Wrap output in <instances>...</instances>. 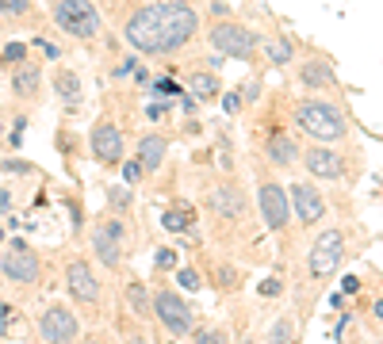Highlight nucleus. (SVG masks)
Instances as JSON below:
<instances>
[{"label":"nucleus","instance_id":"nucleus-13","mask_svg":"<svg viewBox=\"0 0 383 344\" xmlns=\"http://www.w3.org/2000/svg\"><path fill=\"white\" fill-rule=\"evenodd\" d=\"M307 161V172L319 180H341V172H345V165H341V157L333 150H326V145H311V150L303 153Z\"/></svg>","mask_w":383,"mask_h":344},{"label":"nucleus","instance_id":"nucleus-40","mask_svg":"<svg viewBox=\"0 0 383 344\" xmlns=\"http://www.w3.org/2000/svg\"><path fill=\"white\" fill-rule=\"evenodd\" d=\"M108 229L119 237V241H127V229H123V222H108Z\"/></svg>","mask_w":383,"mask_h":344},{"label":"nucleus","instance_id":"nucleus-16","mask_svg":"<svg viewBox=\"0 0 383 344\" xmlns=\"http://www.w3.org/2000/svg\"><path fill=\"white\" fill-rule=\"evenodd\" d=\"M39 85H43V73H39V65H35V62H23L20 69H15V77H12V92L23 96V100H31V96L39 92Z\"/></svg>","mask_w":383,"mask_h":344},{"label":"nucleus","instance_id":"nucleus-3","mask_svg":"<svg viewBox=\"0 0 383 344\" xmlns=\"http://www.w3.org/2000/svg\"><path fill=\"white\" fill-rule=\"evenodd\" d=\"M295 122L303 127V134L319 138V142H337V138H345V115L337 108H330V103H303V108L295 111Z\"/></svg>","mask_w":383,"mask_h":344},{"label":"nucleus","instance_id":"nucleus-2","mask_svg":"<svg viewBox=\"0 0 383 344\" xmlns=\"http://www.w3.org/2000/svg\"><path fill=\"white\" fill-rule=\"evenodd\" d=\"M54 23L73 38L100 35V12H96L92 0H54Z\"/></svg>","mask_w":383,"mask_h":344},{"label":"nucleus","instance_id":"nucleus-43","mask_svg":"<svg viewBox=\"0 0 383 344\" xmlns=\"http://www.w3.org/2000/svg\"><path fill=\"white\" fill-rule=\"evenodd\" d=\"M0 241H4V229H0Z\"/></svg>","mask_w":383,"mask_h":344},{"label":"nucleus","instance_id":"nucleus-31","mask_svg":"<svg viewBox=\"0 0 383 344\" xmlns=\"http://www.w3.org/2000/svg\"><path fill=\"white\" fill-rule=\"evenodd\" d=\"M8 325H12V306H8V302H0V337L8 333Z\"/></svg>","mask_w":383,"mask_h":344},{"label":"nucleus","instance_id":"nucleus-14","mask_svg":"<svg viewBox=\"0 0 383 344\" xmlns=\"http://www.w3.org/2000/svg\"><path fill=\"white\" fill-rule=\"evenodd\" d=\"M207 203L215 207V215H223V218H242V215H246V195H242L234 184H218V187H211Z\"/></svg>","mask_w":383,"mask_h":344},{"label":"nucleus","instance_id":"nucleus-37","mask_svg":"<svg viewBox=\"0 0 383 344\" xmlns=\"http://www.w3.org/2000/svg\"><path fill=\"white\" fill-rule=\"evenodd\" d=\"M195 341H203V344H207V341H223V333H215V329H200V333H195Z\"/></svg>","mask_w":383,"mask_h":344},{"label":"nucleus","instance_id":"nucleus-32","mask_svg":"<svg viewBox=\"0 0 383 344\" xmlns=\"http://www.w3.org/2000/svg\"><path fill=\"white\" fill-rule=\"evenodd\" d=\"M223 108L230 111V115H238V111H242V92H230V96L223 100Z\"/></svg>","mask_w":383,"mask_h":344},{"label":"nucleus","instance_id":"nucleus-21","mask_svg":"<svg viewBox=\"0 0 383 344\" xmlns=\"http://www.w3.org/2000/svg\"><path fill=\"white\" fill-rule=\"evenodd\" d=\"M188 88H192V96L195 100H215L218 96V77L215 73H192V80H188Z\"/></svg>","mask_w":383,"mask_h":344},{"label":"nucleus","instance_id":"nucleus-7","mask_svg":"<svg viewBox=\"0 0 383 344\" xmlns=\"http://www.w3.org/2000/svg\"><path fill=\"white\" fill-rule=\"evenodd\" d=\"M257 199H260V215H265L268 229H276V234H280V229L291 222L288 187H280L276 180H265V184H260V192H257Z\"/></svg>","mask_w":383,"mask_h":344},{"label":"nucleus","instance_id":"nucleus-24","mask_svg":"<svg viewBox=\"0 0 383 344\" xmlns=\"http://www.w3.org/2000/svg\"><path fill=\"white\" fill-rule=\"evenodd\" d=\"M265 50H268V57H272V65H288L291 62V43L288 38H272Z\"/></svg>","mask_w":383,"mask_h":344},{"label":"nucleus","instance_id":"nucleus-15","mask_svg":"<svg viewBox=\"0 0 383 344\" xmlns=\"http://www.w3.org/2000/svg\"><path fill=\"white\" fill-rule=\"evenodd\" d=\"M92 249H96V257H100L104 268H119V249H123V241H119L108 226L92 229Z\"/></svg>","mask_w":383,"mask_h":344},{"label":"nucleus","instance_id":"nucleus-18","mask_svg":"<svg viewBox=\"0 0 383 344\" xmlns=\"http://www.w3.org/2000/svg\"><path fill=\"white\" fill-rule=\"evenodd\" d=\"M295 157H299V150H295V142H291L288 134H272V138H268V161H272V165L288 169Z\"/></svg>","mask_w":383,"mask_h":344},{"label":"nucleus","instance_id":"nucleus-36","mask_svg":"<svg viewBox=\"0 0 383 344\" xmlns=\"http://www.w3.org/2000/svg\"><path fill=\"white\" fill-rule=\"evenodd\" d=\"M218 275H223V280H218L223 287H234V283H238V272H234V268H218Z\"/></svg>","mask_w":383,"mask_h":344},{"label":"nucleus","instance_id":"nucleus-10","mask_svg":"<svg viewBox=\"0 0 383 344\" xmlns=\"http://www.w3.org/2000/svg\"><path fill=\"white\" fill-rule=\"evenodd\" d=\"M92 157L100 161V165H123V134H119V127L116 122H108V119H100L92 127Z\"/></svg>","mask_w":383,"mask_h":344},{"label":"nucleus","instance_id":"nucleus-39","mask_svg":"<svg viewBox=\"0 0 383 344\" xmlns=\"http://www.w3.org/2000/svg\"><path fill=\"white\" fill-rule=\"evenodd\" d=\"M341 287H345V291L353 294V291H361V280H356V275H345V283H341Z\"/></svg>","mask_w":383,"mask_h":344},{"label":"nucleus","instance_id":"nucleus-5","mask_svg":"<svg viewBox=\"0 0 383 344\" xmlns=\"http://www.w3.org/2000/svg\"><path fill=\"white\" fill-rule=\"evenodd\" d=\"M211 50H218L223 57H253V50L260 46V35L242 23H215L207 35Z\"/></svg>","mask_w":383,"mask_h":344},{"label":"nucleus","instance_id":"nucleus-41","mask_svg":"<svg viewBox=\"0 0 383 344\" xmlns=\"http://www.w3.org/2000/svg\"><path fill=\"white\" fill-rule=\"evenodd\" d=\"M8 207H12V195H8V192H0V210H8Z\"/></svg>","mask_w":383,"mask_h":344},{"label":"nucleus","instance_id":"nucleus-28","mask_svg":"<svg viewBox=\"0 0 383 344\" xmlns=\"http://www.w3.org/2000/svg\"><path fill=\"white\" fill-rule=\"evenodd\" d=\"M108 203L111 207H130V187H108Z\"/></svg>","mask_w":383,"mask_h":344},{"label":"nucleus","instance_id":"nucleus-1","mask_svg":"<svg viewBox=\"0 0 383 344\" xmlns=\"http://www.w3.org/2000/svg\"><path fill=\"white\" fill-rule=\"evenodd\" d=\"M200 35V15L184 0H161V4H142L127 20L123 38L138 54H176Z\"/></svg>","mask_w":383,"mask_h":344},{"label":"nucleus","instance_id":"nucleus-42","mask_svg":"<svg viewBox=\"0 0 383 344\" xmlns=\"http://www.w3.org/2000/svg\"><path fill=\"white\" fill-rule=\"evenodd\" d=\"M372 314H376V317H379V322H383V299L376 302V306H372Z\"/></svg>","mask_w":383,"mask_h":344},{"label":"nucleus","instance_id":"nucleus-9","mask_svg":"<svg viewBox=\"0 0 383 344\" xmlns=\"http://www.w3.org/2000/svg\"><path fill=\"white\" fill-rule=\"evenodd\" d=\"M39 333H43V341L62 344V341H77L81 325H77V317H73V310H69V306L54 302V306H46V310H43V317H39Z\"/></svg>","mask_w":383,"mask_h":344},{"label":"nucleus","instance_id":"nucleus-38","mask_svg":"<svg viewBox=\"0 0 383 344\" xmlns=\"http://www.w3.org/2000/svg\"><path fill=\"white\" fill-rule=\"evenodd\" d=\"M8 172H31V165H23V161H4Z\"/></svg>","mask_w":383,"mask_h":344},{"label":"nucleus","instance_id":"nucleus-29","mask_svg":"<svg viewBox=\"0 0 383 344\" xmlns=\"http://www.w3.org/2000/svg\"><path fill=\"white\" fill-rule=\"evenodd\" d=\"M268 341H291V325L288 322H276L272 329H268Z\"/></svg>","mask_w":383,"mask_h":344},{"label":"nucleus","instance_id":"nucleus-35","mask_svg":"<svg viewBox=\"0 0 383 344\" xmlns=\"http://www.w3.org/2000/svg\"><path fill=\"white\" fill-rule=\"evenodd\" d=\"M153 88H158V92H165V96H184L181 88L173 85V80H158V85H153Z\"/></svg>","mask_w":383,"mask_h":344},{"label":"nucleus","instance_id":"nucleus-25","mask_svg":"<svg viewBox=\"0 0 383 344\" xmlns=\"http://www.w3.org/2000/svg\"><path fill=\"white\" fill-rule=\"evenodd\" d=\"M176 283L184 287V291H200V272H195V268H181V272H176Z\"/></svg>","mask_w":383,"mask_h":344},{"label":"nucleus","instance_id":"nucleus-4","mask_svg":"<svg viewBox=\"0 0 383 344\" xmlns=\"http://www.w3.org/2000/svg\"><path fill=\"white\" fill-rule=\"evenodd\" d=\"M153 314H158V322L165 325L173 337H188V333L195 329V306L184 302L176 291H158L153 294Z\"/></svg>","mask_w":383,"mask_h":344},{"label":"nucleus","instance_id":"nucleus-27","mask_svg":"<svg viewBox=\"0 0 383 344\" xmlns=\"http://www.w3.org/2000/svg\"><path fill=\"white\" fill-rule=\"evenodd\" d=\"M142 172L146 169H142V161H138V157L134 161H123V180H127V184H138V180H142Z\"/></svg>","mask_w":383,"mask_h":344},{"label":"nucleus","instance_id":"nucleus-34","mask_svg":"<svg viewBox=\"0 0 383 344\" xmlns=\"http://www.w3.org/2000/svg\"><path fill=\"white\" fill-rule=\"evenodd\" d=\"M173 264H176V252L173 249H161L158 252V268H173Z\"/></svg>","mask_w":383,"mask_h":344},{"label":"nucleus","instance_id":"nucleus-23","mask_svg":"<svg viewBox=\"0 0 383 344\" xmlns=\"http://www.w3.org/2000/svg\"><path fill=\"white\" fill-rule=\"evenodd\" d=\"M192 222H195L192 210H165V218H161V226H165L169 234H184Z\"/></svg>","mask_w":383,"mask_h":344},{"label":"nucleus","instance_id":"nucleus-12","mask_svg":"<svg viewBox=\"0 0 383 344\" xmlns=\"http://www.w3.org/2000/svg\"><path fill=\"white\" fill-rule=\"evenodd\" d=\"M288 199H291V210H295V218H299L303 226L322 222L326 203H322L319 187H311V184H291V187H288Z\"/></svg>","mask_w":383,"mask_h":344},{"label":"nucleus","instance_id":"nucleus-17","mask_svg":"<svg viewBox=\"0 0 383 344\" xmlns=\"http://www.w3.org/2000/svg\"><path fill=\"white\" fill-rule=\"evenodd\" d=\"M165 153H169V142L161 134H146L142 142H138V161H142V169H161Z\"/></svg>","mask_w":383,"mask_h":344},{"label":"nucleus","instance_id":"nucleus-8","mask_svg":"<svg viewBox=\"0 0 383 344\" xmlns=\"http://www.w3.org/2000/svg\"><path fill=\"white\" fill-rule=\"evenodd\" d=\"M0 272H4V280H12V283H35L39 280V257H35V249H31V245H23V241H15L12 249L0 257Z\"/></svg>","mask_w":383,"mask_h":344},{"label":"nucleus","instance_id":"nucleus-22","mask_svg":"<svg viewBox=\"0 0 383 344\" xmlns=\"http://www.w3.org/2000/svg\"><path fill=\"white\" fill-rule=\"evenodd\" d=\"M127 302H130V310H134L138 317H153V299L146 294V287L142 283H127Z\"/></svg>","mask_w":383,"mask_h":344},{"label":"nucleus","instance_id":"nucleus-26","mask_svg":"<svg viewBox=\"0 0 383 344\" xmlns=\"http://www.w3.org/2000/svg\"><path fill=\"white\" fill-rule=\"evenodd\" d=\"M31 8V0H0V15H23Z\"/></svg>","mask_w":383,"mask_h":344},{"label":"nucleus","instance_id":"nucleus-30","mask_svg":"<svg viewBox=\"0 0 383 344\" xmlns=\"http://www.w3.org/2000/svg\"><path fill=\"white\" fill-rule=\"evenodd\" d=\"M23 57H27V46H23V43H12L4 50V62H23Z\"/></svg>","mask_w":383,"mask_h":344},{"label":"nucleus","instance_id":"nucleus-33","mask_svg":"<svg viewBox=\"0 0 383 344\" xmlns=\"http://www.w3.org/2000/svg\"><path fill=\"white\" fill-rule=\"evenodd\" d=\"M280 291H284V283L276 280V275H272V280H265V283H260V294H265V299H268V294H280Z\"/></svg>","mask_w":383,"mask_h":344},{"label":"nucleus","instance_id":"nucleus-19","mask_svg":"<svg viewBox=\"0 0 383 344\" xmlns=\"http://www.w3.org/2000/svg\"><path fill=\"white\" fill-rule=\"evenodd\" d=\"M299 80H303L307 88H330L337 77H333V69L326 62H307L303 69H299Z\"/></svg>","mask_w":383,"mask_h":344},{"label":"nucleus","instance_id":"nucleus-20","mask_svg":"<svg viewBox=\"0 0 383 344\" xmlns=\"http://www.w3.org/2000/svg\"><path fill=\"white\" fill-rule=\"evenodd\" d=\"M54 92H58L65 103H81V77L73 69H58L54 73Z\"/></svg>","mask_w":383,"mask_h":344},{"label":"nucleus","instance_id":"nucleus-11","mask_svg":"<svg viewBox=\"0 0 383 344\" xmlns=\"http://www.w3.org/2000/svg\"><path fill=\"white\" fill-rule=\"evenodd\" d=\"M65 287H69V294L77 302H85V306H96V302H100V280L92 275V268H88L85 260H69V268H65Z\"/></svg>","mask_w":383,"mask_h":344},{"label":"nucleus","instance_id":"nucleus-6","mask_svg":"<svg viewBox=\"0 0 383 344\" xmlns=\"http://www.w3.org/2000/svg\"><path fill=\"white\" fill-rule=\"evenodd\" d=\"M341 257H345V234L341 229H326L319 234V241L311 245V257H307V268H311V275H333L341 264Z\"/></svg>","mask_w":383,"mask_h":344}]
</instances>
